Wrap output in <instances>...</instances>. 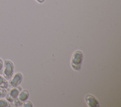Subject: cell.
<instances>
[{
  "mask_svg": "<svg viewBox=\"0 0 121 107\" xmlns=\"http://www.w3.org/2000/svg\"><path fill=\"white\" fill-rule=\"evenodd\" d=\"M36 1H37L38 2L40 3H43L45 0H35Z\"/></svg>",
  "mask_w": 121,
  "mask_h": 107,
  "instance_id": "4fadbf2b",
  "label": "cell"
},
{
  "mask_svg": "<svg viewBox=\"0 0 121 107\" xmlns=\"http://www.w3.org/2000/svg\"><path fill=\"white\" fill-rule=\"evenodd\" d=\"M21 91V88L18 86L15 87H12L9 89L8 92L7 91V94L5 96L6 99L9 102H13L17 97Z\"/></svg>",
  "mask_w": 121,
  "mask_h": 107,
  "instance_id": "3957f363",
  "label": "cell"
},
{
  "mask_svg": "<svg viewBox=\"0 0 121 107\" xmlns=\"http://www.w3.org/2000/svg\"><path fill=\"white\" fill-rule=\"evenodd\" d=\"M29 91L26 90H23L21 91L17 97V98L21 101L24 102L25 101L27 100L29 96Z\"/></svg>",
  "mask_w": 121,
  "mask_h": 107,
  "instance_id": "8992f818",
  "label": "cell"
},
{
  "mask_svg": "<svg viewBox=\"0 0 121 107\" xmlns=\"http://www.w3.org/2000/svg\"><path fill=\"white\" fill-rule=\"evenodd\" d=\"M23 80V75L20 73H16L13 74L11 78L9 80L8 85L10 88L18 86Z\"/></svg>",
  "mask_w": 121,
  "mask_h": 107,
  "instance_id": "277c9868",
  "label": "cell"
},
{
  "mask_svg": "<svg viewBox=\"0 0 121 107\" xmlns=\"http://www.w3.org/2000/svg\"><path fill=\"white\" fill-rule=\"evenodd\" d=\"M9 86L8 82L3 76L0 74V88L7 89Z\"/></svg>",
  "mask_w": 121,
  "mask_h": 107,
  "instance_id": "52a82bcc",
  "label": "cell"
},
{
  "mask_svg": "<svg viewBox=\"0 0 121 107\" xmlns=\"http://www.w3.org/2000/svg\"><path fill=\"white\" fill-rule=\"evenodd\" d=\"M14 72V65L13 62L9 60L4 61V68L2 73L3 76L9 81L13 76Z\"/></svg>",
  "mask_w": 121,
  "mask_h": 107,
  "instance_id": "7a4b0ae2",
  "label": "cell"
},
{
  "mask_svg": "<svg viewBox=\"0 0 121 107\" xmlns=\"http://www.w3.org/2000/svg\"><path fill=\"white\" fill-rule=\"evenodd\" d=\"M4 68V62L2 59L0 58V74H2Z\"/></svg>",
  "mask_w": 121,
  "mask_h": 107,
  "instance_id": "7c38bea8",
  "label": "cell"
},
{
  "mask_svg": "<svg viewBox=\"0 0 121 107\" xmlns=\"http://www.w3.org/2000/svg\"><path fill=\"white\" fill-rule=\"evenodd\" d=\"M11 107L9 102L3 98H0V107Z\"/></svg>",
  "mask_w": 121,
  "mask_h": 107,
  "instance_id": "ba28073f",
  "label": "cell"
},
{
  "mask_svg": "<svg viewBox=\"0 0 121 107\" xmlns=\"http://www.w3.org/2000/svg\"><path fill=\"white\" fill-rule=\"evenodd\" d=\"M13 101H14V104L15 106L16 107H20V106H22L24 103V102L21 101L20 100H19L17 98H16Z\"/></svg>",
  "mask_w": 121,
  "mask_h": 107,
  "instance_id": "30bf717a",
  "label": "cell"
},
{
  "mask_svg": "<svg viewBox=\"0 0 121 107\" xmlns=\"http://www.w3.org/2000/svg\"><path fill=\"white\" fill-rule=\"evenodd\" d=\"M23 106L24 107H33V104L31 101L29 100H26L25 101L23 104Z\"/></svg>",
  "mask_w": 121,
  "mask_h": 107,
  "instance_id": "8fae6325",
  "label": "cell"
},
{
  "mask_svg": "<svg viewBox=\"0 0 121 107\" xmlns=\"http://www.w3.org/2000/svg\"><path fill=\"white\" fill-rule=\"evenodd\" d=\"M7 91L6 89L0 88V98H4L7 94Z\"/></svg>",
  "mask_w": 121,
  "mask_h": 107,
  "instance_id": "9c48e42d",
  "label": "cell"
},
{
  "mask_svg": "<svg viewBox=\"0 0 121 107\" xmlns=\"http://www.w3.org/2000/svg\"><path fill=\"white\" fill-rule=\"evenodd\" d=\"M85 101L89 107H99V102L91 94H87L85 97Z\"/></svg>",
  "mask_w": 121,
  "mask_h": 107,
  "instance_id": "5b68a950",
  "label": "cell"
},
{
  "mask_svg": "<svg viewBox=\"0 0 121 107\" xmlns=\"http://www.w3.org/2000/svg\"><path fill=\"white\" fill-rule=\"evenodd\" d=\"M83 57V54L81 50H77L73 53L71 59V66L74 70L78 71L80 69Z\"/></svg>",
  "mask_w": 121,
  "mask_h": 107,
  "instance_id": "6da1fadb",
  "label": "cell"
}]
</instances>
